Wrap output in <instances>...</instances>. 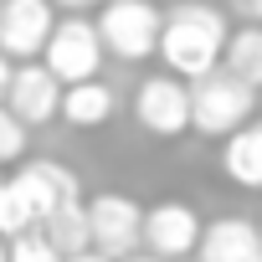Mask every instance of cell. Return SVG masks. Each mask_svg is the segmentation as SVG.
<instances>
[{
    "mask_svg": "<svg viewBox=\"0 0 262 262\" xmlns=\"http://www.w3.org/2000/svg\"><path fill=\"white\" fill-rule=\"evenodd\" d=\"M41 242L67 262V257H77V252H93V242H88V211H82V201H67V206H57L41 226Z\"/></svg>",
    "mask_w": 262,
    "mask_h": 262,
    "instance_id": "obj_14",
    "label": "cell"
},
{
    "mask_svg": "<svg viewBox=\"0 0 262 262\" xmlns=\"http://www.w3.org/2000/svg\"><path fill=\"white\" fill-rule=\"evenodd\" d=\"M226 36H231V21H226L221 6H211V0H175L165 11V21H160L155 57L170 67V77L195 82V77L221 67Z\"/></svg>",
    "mask_w": 262,
    "mask_h": 262,
    "instance_id": "obj_1",
    "label": "cell"
},
{
    "mask_svg": "<svg viewBox=\"0 0 262 262\" xmlns=\"http://www.w3.org/2000/svg\"><path fill=\"white\" fill-rule=\"evenodd\" d=\"M231 11L242 16V26H262V0H231Z\"/></svg>",
    "mask_w": 262,
    "mask_h": 262,
    "instance_id": "obj_19",
    "label": "cell"
},
{
    "mask_svg": "<svg viewBox=\"0 0 262 262\" xmlns=\"http://www.w3.org/2000/svg\"><path fill=\"white\" fill-rule=\"evenodd\" d=\"M6 262H62V257L41 242V231H26V236H16L6 247Z\"/></svg>",
    "mask_w": 262,
    "mask_h": 262,
    "instance_id": "obj_18",
    "label": "cell"
},
{
    "mask_svg": "<svg viewBox=\"0 0 262 262\" xmlns=\"http://www.w3.org/2000/svg\"><path fill=\"white\" fill-rule=\"evenodd\" d=\"M41 67L62 82V88H77V82H93L98 67H103V41L93 31L88 16H62L41 47Z\"/></svg>",
    "mask_w": 262,
    "mask_h": 262,
    "instance_id": "obj_4",
    "label": "cell"
},
{
    "mask_svg": "<svg viewBox=\"0 0 262 262\" xmlns=\"http://www.w3.org/2000/svg\"><path fill=\"white\" fill-rule=\"evenodd\" d=\"M113 108H118V98H113V88L108 82H77V88H62V123H72V128H103L108 118H113Z\"/></svg>",
    "mask_w": 262,
    "mask_h": 262,
    "instance_id": "obj_13",
    "label": "cell"
},
{
    "mask_svg": "<svg viewBox=\"0 0 262 262\" xmlns=\"http://www.w3.org/2000/svg\"><path fill=\"white\" fill-rule=\"evenodd\" d=\"M88 211V242L93 252H103L108 262H123L139 252V231H144V206L134 195H118V190H103L93 201H82Z\"/></svg>",
    "mask_w": 262,
    "mask_h": 262,
    "instance_id": "obj_5",
    "label": "cell"
},
{
    "mask_svg": "<svg viewBox=\"0 0 262 262\" xmlns=\"http://www.w3.org/2000/svg\"><path fill=\"white\" fill-rule=\"evenodd\" d=\"M67 262H108L103 252H77V257H67Z\"/></svg>",
    "mask_w": 262,
    "mask_h": 262,
    "instance_id": "obj_22",
    "label": "cell"
},
{
    "mask_svg": "<svg viewBox=\"0 0 262 262\" xmlns=\"http://www.w3.org/2000/svg\"><path fill=\"white\" fill-rule=\"evenodd\" d=\"M11 72H16V62H6V57H0V103H6V88H11Z\"/></svg>",
    "mask_w": 262,
    "mask_h": 262,
    "instance_id": "obj_21",
    "label": "cell"
},
{
    "mask_svg": "<svg viewBox=\"0 0 262 262\" xmlns=\"http://www.w3.org/2000/svg\"><path fill=\"white\" fill-rule=\"evenodd\" d=\"M26 144H31V128H21V118L0 103V170H6V165H21Z\"/></svg>",
    "mask_w": 262,
    "mask_h": 262,
    "instance_id": "obj_17",
    "label": "cell"
},
{
    "mask_svg": "<svg viewBox=\"0 0 262 262\" xmlns=\"http://www.w3.org/2000/svg\"><path fill=\"white\" fill-rule=\"evenodd\" d=\"M257 118V88L231 77L226 67L206 72L190 82V128L206 139H231L242 123Z\"/></svg>",
    "mask_w": 262,
    "mask_h": 262,
    "instance_id": "obj_2",
    "label": "cell"
},
{
    "mask_svg": "<svg viewBox=\"0 0 262 262\" xmlns=\"http://www.w3.org/2000/svg\"><path fill=\"white\" fill-rule=\"evenodd\" d=\"M221 67L231 77H242L247 88L262 93V26H231L226 52H221Z\"/></svg>",
    "mask_w": 262,
    "mask_h": 262,
    "instance_id": "obj_15",
    "label": "cell"
},
{
    "mask_svg": "<svg viewBox=\"0 0 262 262\" xmlns=\"http://www.w3.org/2000/svg\"><path fill=\"white\" fill-rule=\"evenodd\" d=\"M195 257L201 262H262L257 221H247V216H216V221H206L201 242H195Z\"/></svg>",
    "mask_w": 262,
    "mask_h": 262,
    "instance_id": "obj_11",
    "label": "cell"
},
{
    "mask_svg": "<svg viewBox=\"0 0 262 262\" xmlns=\"http://www.w3.org/2000/svg\"><path fill=\"white\" fill-rule=\"evenodd\" d=\"M123 262H160V257H149V252H134V257H123Z\"/></svg>",
    "mask_w": 262,
    "mask_h": 262,
    "instance_id": "obj_23",
    "label": "cell"
},
{
    "mask_svg": "<svg viewBox=\"0 0 262 262\" xmlns=\"http://www.w3.org/2000/svg\"><path fill=\"white\" fill-rule=\"evenodd\" d=\"M221 170L231 185L242 190H262V113L252 123H242L236 134L221 144Z\"/></svg>",
    "mask_w": 262,
    "mask_h": 262,
    "instance_id": "obj_12",
    "label": "cell"
},
{
    "mask_svg": "<svg viewBox=\"0 0 262 262\" xmlns=\"http://www.w3.org/2000/svg\"><path fill=\"white\" fill-rule=\"evenodd\" d=\"M11 185L26 195V206L36 211V226L57 211V206H67V201H82V185H77V175L62 165V160H21V170L11 175Z\"/></svg>",
    "mask_w": 262,
    "mask_h": 262,
    "instance_id": "obj_9",
    "label": "cell"
},
{
    "mask_svg": "<svg viewBox=\"0 0 262 262\" xmlns=\"http://www.w3.org/2000/svg\"><path fill=\"white\" fill-rule=\"evenodd\" d=\"M134 118L144 134L155 139H180L190 128V82L170 77V72H155L134 88Z\"/></svg>",
    "mask_w": 262,
    "mask_h": 262,
    "instance_id": "obj_6",
    "label": "cell"
},
{
    "mask_svg": "<svg viewBox=\"0 0 262 262\" xmlns=\"http://www.w3.org/2000/svg\"><path fill=\"white\" fill-rule=\"evenodd\" d=\"M201 216L195 206L185 201H160L144 211V231H139V247L160 262H175V257H195V242H201Z\"/></svg>",
    "mask_w": 262,
    "mask_h": 262,
    "instance_id": "obj_7",
    "label": "cell"
},
{
    "mask_svg": "<svg viewBox=\"0 0 262 262\" xmlns=\"http://www.w3.org/2000/svg\"><path fill=\"white\" fill-rule=\"evenodd\" d=\"M26 231H36V211H31L26 195L6 180V185H0V242H16V236H26Z\"/></svg>",
    "mask_w": 262,
    "mask_h": 262,
    "instance_id": "obj_16",
    "label": "cell"
},
{
    "mask_svg": "<svg viewBox=\"0 0 262 262\" xmlns=\"http://www.w3.org/2000/svg\"><path fill=\"white\" fill-rule=\"evenodd\" d=\"M47 6H52V11L62 6V11H72V16H82V11H93V6H103V0H47Z\"/></svg>",
    "mask_w": 262,
    "mask_h": 262,
    "instance_id": "obj_20",
    "label": "cell"
},
{
    "mask_svg": "<svg viewBox=\"0 0 262 262\" xmlns=\"http://www.w3.org/2000/svg\"><path fill=\"white\" fill-rule=\"evenodd\" d=\"M6 247H11V242H0V262H6Z\"/></svg>",
    "mask_w": 262,
    "mask_h": 262,
    "instance_id": "obj_24",
    "label": "cell"
},
{
    "mask_svg": "<svg viewBox=\"0 0 262 262\" xmlns=\"http://www.w3.org/2000/svg\"><path fill=\"white\" fill-rule=\"evenodd\" d=\"M257 236H262V221H257Z\"/></svg>",
    "mask_w": 262,
    "mask_h": 262,
    "instance_id": "obj_25",
    "label": "cell"
},
{
    "mask_svg": "<svg viewBox=\"0 0 262 262\" xmlns=\"http://www.w3.org/2000/svg\"><path fill=\"white\" fill-rule=\"evenodd\" d=\"M52 26H57V11L47 0H0V57L6 62L41 57Z\"/></svg>",
    "mask_w": 262,
    "mask_h": 262,
    "instance_id": "obj_8",
    "label": "cell"
},
{
    "mask_svg": "<svg viewBox=\"0 0 262 262\" xmlns=\"http://www.w3.org/2000/svg\"><path fill=\"white\" fill-rule=\"evenodd\" d=\"M6 108L21 118V128L52 123V118H57V108H62V82H57L41 62H16L11 88H6Z\"/></svg>",
    "mask_w": 262,
    "mask_h": 262,
    "instance_id": "obj_10",
    "label": "cell"
},
{
    "mask_svg": "<svg viewBox=\"0 0 262 262\" xmlns=\"http://www.w3.org/2000/svg\"><path fill=\"white\" fill-rule=\"evenodd\" d=\"M160 21H165V11L155 0H103L93 31H98L103 52H113L118 62H144L160 47Z\"/></svg>",
    "mask_w": 262,
    "mask_h": 262,
    "instance_id": "obj_3",
    "label": "cell"
},
{
    "mask_svg": "<svg viewBox=\"0 0 262 262\" xmlns=\"http://www.w3.org/2000/svg\"><path fill=\"white\" fill-rule=\"evenodd\" d=\"M0 185H6V175H0Z\"/></svg>",
    "mask_w": 262,
    "mask_h": 262,
    "instance_id": "obj_26",
    "label": "cell"
}]
</instances>
